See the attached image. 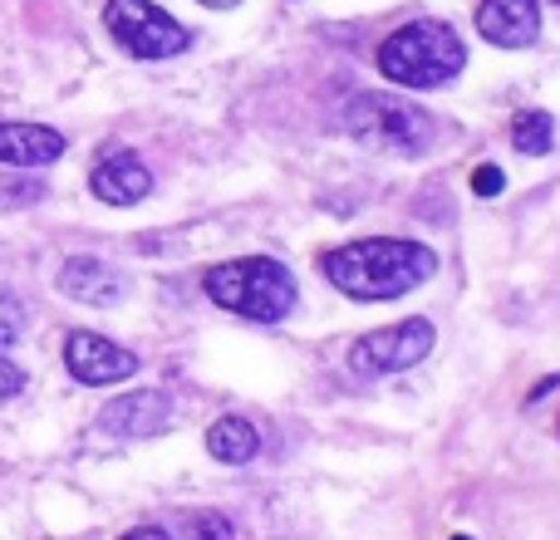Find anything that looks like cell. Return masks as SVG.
<instances>
[{
    "instance_id": "30bf717a",
    "label": "cell",
    "mask_w": 560,
    "mask_h": 540,
    "mask_svg": "<svg viewBox=\"0 0 560 540\" xmlns=\"http://www.w3.org/2000/svg\"><path fill=\"white\" fill-rule=\"evenodd\" d=\"M477 30L497 49H526L541 35V5L536 0H482L477 5Z\"/></svg>"
},
{
    "instance_id": "7c38bea8",
    "label": "cell",
    "mask_w": 560,
    "mask_h": 540,
    "mask_svg": "<svg viewBox=\"0 0 560 540\" xmlns=\"http://www.w3.org/2000/svg\"><path fill=\"white\" fill-rule=\"evenodd\" d=\"M65 157V133L45 124H0V163L10 167H49Z\"/></svg>"
},
{
    "instance_id": "4fadbf2b",
    "label": "cell",
    "mask_w": 560,
    "mask_h": 540,
    "mask_svg": "<svg viewBox=\"0 0 560 540\" xmlns=\"http://www.w3.org/2000/svg\"><path fill=\"white\" fill-rule=\"evenodd\" d=\"M207 453L226 467H246L261 453V437H256V427L246 423V418H217V423L207 427Z\"/></svg>"
},
{
    "instance_id": "9a60e30c",
    "label": "cell",
    "mask_w": 560,
    "mask_h": 540,
    "mask_svg": "<svg viewBox=\"0 0 560 540\" xmlns=\"http://www.w3.org/2000/svg\"><path fill=\"white\" fill-rule=\"evenodd\" d=\"M177 536H183V540H236L232 521H226V516H217V512H192Z\"/></svg>"
},
{
    "instance_id": "52a82bcc",
    "label": "cell",
    "mask_w": 560,
    "mask_h": 540,
    "mask_svg": "<svg viewBox=\"0 0 560 540\" xmlns=\"http://www.w3.org/2000/svg\"><path fill=\"white\" fill-rule=\"evenodd\" d=\"M65 364H69V374L89 388L124 384V378L138 374V354L118 349L114 339H104V334H89V329H74V334L65 339Z\"/></svg>"
},
{
    "instance_id": "277c9868",
    "label": "cell",
    "mask_w": 560,
    "mask_h": 540,
    "mask_svg": "<svg viewBox=\"0 0 560 540\" xmlns=\"http://www.w3.org/2000/svg\"><path fill=\"white\" fill-rule=\"evenodd\" d=\"M339 128L349 138H359L364 148H384V153H428L433 143V118L418 104L388 94H354L339 108Z\"/></svg>"
},
{
    "instance_id": "2e32d148",
    "label": "cell",
    "mask_w": 560,
    "mask_h": 540,
    "mask_svg": "<svg viewBox=\"0 0 560 540\" xmlns=\"http://www.w3.org/2000/svg\"><path fill=\"white\" fill-rule=\"evenodd\" d=\"M20 334H25V305H20V300L0 285V349L15 344Z\"/></svg>"
},
{
    "instance_id": "7a4b0ae2",
    "label": "cell",
    "mask_w": 560,
    "mask_h": 540,
    "mask_svg": "<svg viewBox=\"0 0 560 540\" xmlns=\"http://www.w3.org/2000/svg\"><path fill=\"white\" fill-rule=\"evenodd\" d=\"M467 64V49L443 20H413L378 45V74L404 89H438Z\"/></svg>"
},
{
    "instance_id": "8992f818",
    "label": "cell",
    "mask_w": 560,
    "mask_h": 540,
    "mask_svg": "<svg viewBox=\"0 0 560 540\" xmlns=\"http://www.w3.org/2000/svg\"><path fill=\"white\" fill-rule=\"evenodd\" d=\"M428 349H433V325H428V319H398V325L354 339V349H349V368H354L359 378L404 374V368L423 364Z\"/></svg>"
},
{
    "instance_id": "e0dca14e",
    "label": "cell",
    "mask_w": 560,
    "mask_h": 540,
    "mask_svg": "<svg viewBox=\"0 0 560 540\" xmlns=\"http://www.w3.org/2000/svg\"><path fill=\"white\" fill-rule=\"evenodd\" d=\"M502 187H506L502 167L482 163V167H477V173H472V192H477V197H497V192H502Z\"/></svg>"
},
{
    "instance_id": "8fae6325",
    "label": "cell",
    "mask_w": 560,
    "mask_h": 540,
    "mask_svg": "<svg viewBox=\"0 0 560 540\" xmlns=\"http://www.w3.org/2000/svg\"><path fill=\"white\" fill-rule=\"evenodd\" d=\"M89 187H94V197L98 202H108V207H133V202H143L148 192H153V173L143 167V157L138 153H108L104 163L94 167V177H89Z\"/></svg>"
},
{
    "instance_id": "5bb4252c",
    "label": "cell",
    "mask_w": 560,
    "mask_h": 540,
    "mask_svg": "<svg viewBox=\"0 0 560 540\" xmlns=\"http://www.w3.org/2000/svg\"><path fill=\"white\" fill-rule=\"evenodd\" d=\"M512 143H516V153H526V157H546V153H551V143H556L551 114H541V108L516 114L512 118Z\"/></svg>"
},
{
    "instance_id": "5b68a950",
    "label": "cell",
    "mask_w": 560,
    "mask_h": 540,
    "mask_svg": "<svg viewBox=\"0 0 560 540\" xmlns=\"http://www.w3.org/2000/svg\"><path fill=\"white\" fill-rule=\"evenodd\" d=\"M104 25L138 59H173L187 49V30L167 10H158L153 0H108Z\"/></svg>"
},
{
    "instance_id": "ffe728a7",
    "label": "cell",
    "mask_w": 560,
    "mask_h": 540,
    "mask_svg": "<svg viewBox=\"0 0 560 540\" xmlns=\"http://www.w3.org/2000/svg\"><path fill=\"white\" fill-rule=\"evenodd\" d=\"M202 5H212V10H232V5H242V0H202Z\"/></svg>"
},
{
    "instance_id": "ba28073f",
    "label": "cell",
    "mask_w": 560,
    "mask_h": 540,
    "mask_svg": "<svg viewBox=\"0 0 560 540\" xmlns=\"http://www.w3.org/2000/svg\"><path fill=\"white\" fill-rule=\"evenodd\" d=\"M173 418H177L173 398L158 394V388H138V394L114 398V403L98 413V427H104L108 437H158L173 427Z\"/></svg>"
},
{
    "instance_id": "6da1fadb",
    "label": "cell",
    "mask_w": 560,
    "mask_h": 540,
    "mask_svg": "<svg viewBox=\"0 0 560 540\" xmlns=\"http://www.w3.org/2000/svg\"><path fill=\"white\" fill-rule=\"evenodd\" d=\"M325 280L345 290L349 300H398L433 280L438 256L418 242H398V236H374V242H349L339 251L319 256Z\"/></svg>"
},
{
    "instance_id": "ac0fdd59",
    "label": "cell",
    "mask_w": 560,
    "mask_h": 540,
    "mask_svg": "<svg viewBox=\"0 0 560 540\" xmlns=\"http://www.w3.org/2000/svg\"><path fill=\"white\" fill-rule=\"evenodd\" d=\"M20 388H25V368L10 364V359L0 354V398H15Z\"/></svg>"
},
{
    "instance_id": "44dd1931",
    "label": "cell",
    "mask_w": 560,
    "mask_h": 540,
    "mask_svg": "<svg viewBox=\"0 0 560 540\" xmlns=\"http://www.w3.org/2000/svg\"><path fill=\"white\" fill-rule=\"evenodd\" d=\"M457 540H467V536H457Z\"/></svg>"
},
{
    "instance_id": "d6986e66",
    "label": "cell",
    "mask_w": 560,
    "mask_h": 540,
    "mask_svg": "<svg viewBox=\"0 0 560 540\" xmlns=\"http://www.w3.org/2000/svg\"><path fill=\"white\" fill-rule=\"evenodd\" d=\"M124 540H177V536L163 531V526H138V531H128Z\"/></svg>"
},
{
    "instance_id": "3957f363",
    "label": "cell",
    "mask_w": 560,
    "mask_h": 540,
    "mask_svg": "<svg viewBox=\"0 0 560 540\" xmlns=\"http://www.w3.org/2000/svg\"><path fill=\"white\" fill-rule=\"evenodd\" d=\"M207 295L212 305L232 309L256 325H280L295 309V275L271 256H242L217 270H207Z\"/></svg>"
},
{
    "instance_id": "7402d4cb",
    "label": "cell",
    "mask_w": 560,
    "mask_h": 540,
    "mask_svg": "<svg viewBox=\"0 0 560 540\" xmlns=\"http://www.w3.org/2000/svg\"><path fill=\"white\" fill-rule=\"evenodd\" d=\"M556 5H560V0H556Z\"/></svg>"
},
{
    "instance_id": "9c48e42d",
    "label": "cell",
    "mask_w": 560,
    "mask_h": 540,
    "mask_svg": "<svg viewBox=\"0 0 560 540\" xmlns=\"http://www.w3.org/2000/svg\"><path fill=\"white\" fill-rule=\"evenodd\" d=\"M59 290H65L69 300H79V305L108 309L124 300L128 280H124V270L98 261V256H69V261L59 266Z\"/></svg>"
}]
</instances>
